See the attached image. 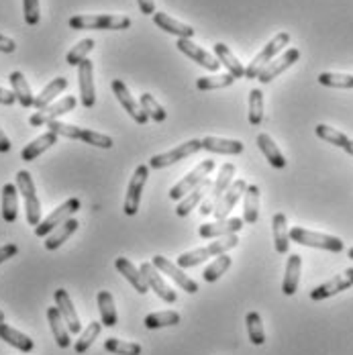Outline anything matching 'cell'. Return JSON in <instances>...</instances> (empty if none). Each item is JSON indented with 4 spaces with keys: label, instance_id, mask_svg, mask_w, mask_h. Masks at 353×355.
<instances>
[{
    "label": "cell",
    "instance_id": "27",
    "mask_svg": "<svg viewBox=\"0 0 353 355\" xmlns=\"http://www.w3.org/2000/svg\"><path fill=\"white\" fill-rule=\"evenodd\" d=\"M300 268H302V257L298 253H292L286 263V274H284L282 292L286 296H294L298 284H300Z\"/></svg>",
    "mask_w": 353,
    "mask_h": 355
},
{
    "label": "cell",
    "instance_id": "30",
    "mask_svg": "<svg viewBox=\"0 0 353 355\" xmlns=\"http://www.w3.org/2000/svg\"><path fill=\"white\" fill-rule=\"evenodd\" d=\"M212 49H214V55H216V60L221 62V66L227 68V73H231L235 80L246 78V68H243V64L233 55V51H231L225 43H214Z\"/></svg>",
    "mask_w": 353,
    "mask_h": 355
},
{
    "label": "cell",
    "instance_id": "57",
    "mask_svg": "<svg viewBox=\"0 0 353 355\" xmlns=\"http://www.w3.org/2000/svg\"><path fill=\"white\" fill-rule=\"evenodd\" d=\"M347 255H350V259H353V248L347 251Z\"/></svg>",
    "mask_w": 353,
    "mask_h": 355
},
{
    "label": "cell",
    "instance_id": "52",
    "mask_svg": "<svg viewBox=\"0 0 353 355\" xmlns=\"http://www.w3.org/2000/svg\"><path fill=\"white\" fill-rule=\"evenodd\" d=\"M19 253V248L15 245V243H6V245H2L0 248V263H4V261H8L10 257H15Z\"/></svg>",
    "mask_w": 353,
    "mask_h": 355
},
{
    "label": "cell",
    "instance_id": "17",
    "mask_svg": "<svg viewBox=\"0 0 353 355\" xmlns=\"http://www.w3.org/2000/svg\"><path fill=\"white\" fill-rule=\"evenodd\" d=\"M176 47L186 55V58L194 60V64H198V66L205 68V70L216 71L221 68V62H218L212 53L205 51L203 47H198L192 39H178Z\"/></svg>",
    "mask_w": 353,
    "mask_h": 355
},
{
    "label": "cell",
    "instance_id": "5",
    "mask_svg": "<svg viewBox=\"0 0 353 355\" xmlns=\"http://www.w3.org/2000/svg\"><path fill=\"white\" fill-rule=\"evenodd\" d=\"M15 184L25 200V214H27V223L31 227H37L41 223V202H39V196L35 192V184H33V178L27 170H21L17 178H15Z\"/></svg>",
    "mask_w": 353,
    "mask_h": 355
},
{
    "label": "cell",
    "instance_id": "13",
    "mask_svg": "<svg viewBox=\"0 0 353 355\" xmlns=\"http://www.w3.org/2000/svg\"><path fill=\"white\" fill-rule=\"evenodd\" d=\"M298 60H300V51H298L296 47H288L280 58L272 60L264 70L259 71V76H257L259 84H270L272 80H276V78H278L280 73H284L288 68H292Z\"/></svg>",
    "mask_w": 353,
    "mask_h": 355
},
{
    "label": "cell",
    "instance_id": "53",
    "mask_svg": "<svg viewBox=\"0 0 353 355\" xmlns=\"http://www.w3.org/2000/svg\"><path fill=\"white\" fill-rule=\"evenodd\" d=\"M15 103H19L17 96H15V92H12V90H6V88H0V105L10 107V105H15Z\"/></svg>",
    "mask_w": 353,
    "mask_h": 355
},
{
    "label": "cell",
    "instance_id": "22",
    "mask_svg": "<svg viewBox=\"0 0 353 355\" xmlns=\"http://www.w3.org/2000/svg\"><path fill=\"white\" fill-rule=\"evenodd\" d=\"M47 320H49V327H51V333H53V339H55L58 347L68 349L71 345V333L58 306H49L47 309Z\"/></svg>",
    "mask_w": 353,
    "mask_h": 355
},
{
    "label": "cell",
    "instance_id": "29",
    "mask_svg": "<svg viewBox=\"0 0 353 355\" xmlns=\"http://www.w3.org/2000/svg\"><path fill=\"white\" fill-rule=\"evenodd\" d=\"M78 227H80L78 218H74V216H71V218H68L64 225H60L55 231H51V233L45 237V243H43V245H45V249H47V251H55V249L62 248V245H64V243L70 239L71 235L78 231Z\"/></svg>",
    "mask_w": 353,
    "mask_h": 355
},
{
    "label": "cell",
    "instance_id": "1",
    "mask_svg": "<svg viewBox=\"0 0 353 355\" xmlns=\"http://www.w3.org/2000/svg\"><path fill=\"white\" fill-rule=\"evenodd\" d=\"M74 31H125L131 27V19L123 15H76L68 21Z\"/></svg>",
    "mask_w": 353,
    "mask_h": 355
},
{
    "label": "cell",
    "instance_id": "15",
    "mask_svg": "<svg viewBox=\"0 0 353 355\" xmlns=\"http://www.w3.org/2000/svg\"><path fill=\"white\" fill-rule=\"evenodd\" d=\"M162 274H166V276H170L174 282H176L184 292H188V294H196L198 292V284L190 278V276H186L184 272H182V268L180 266H174L168 257H164V255H155L153 257V261H151Z\"/></svg>",
    "mask_w": 353,
    "mask_h": 355
},
{
    "label": "cell",
    "instance_id": "34",
    "mask_svg": "<svg viewBox=\"0 0 353 355\" xmlns=\"http://www.w3.org/2000/svg\"><path fill=\"white\" fill-rule=\"evenodd\" d=\"M55 143H58V135L51 133V131H47V133H43L41 137L33 139V141L29 143V145L21 151V159H23V162H35L41 153H45V151H47L51 145H55Z\"/></svg>",
    "mask_w": 353,
    "mask_h": 355
},
{
    "label": "cell",
    "instance_id": "42",
    "mask_svg": "<svg viewBox=\"0 0 353 355\" xmlns=\"http://www.w3.org/2000/svg\"><path fill=\"white\" fill-rule=\"evenodd\" d=\"M318 84L329 86V88H343V90H352L353 76L352 73H337V71H322V73H318Z\"/></svg>",
    "mask_w": 353,
    "mask_h": 355
},
{
    "label": "cell",
    "instance_id": "43",
    "mask_svg": "<svg viewBox=\"0 0 353 355\" xmlns=\"http://www.w3.org/2000/svg\"><path fill=\"white\" fill-rule=\"evenodd\" d=\"M92 49H94V39L86 37V39L78 41V43L71 47L70 51H68L66 62H68L70 66H80L84 60H88V53H90Z\"/></svg>",
    "mask_w": 353,
    "mask_h": 355
},
{
    "label": "cell",
    "instance_id": "11",
    "mask_svg": "<svg viewBox=\"0 0 353 355\" xmlns=\"http://www.w3.org/2000/svg\"><path fill=\"white\" fill-rule=\"evenodd\" d=\"M76 105H78L76 96H64V98H60V101L51 103L49 107L41 108V110L33 112V114H31V119H29V125H31V127H43V125H49L51 121H58L62 114H66V112L74 110Z\"/></svg>",
    "mask_w": 353,
    "mask_h": 355
},
{
    "label": "cell",
    "instance_id": "39",
    "mask_svg": "<svg viewBox=\"0 0 353 355\" xmlns=\"http://www.w3.org/2000/svg\"><path fill=\"white\" fill-rule=\"evenodd\" d=\"M98 311H101V322L105 327H117L119 317H117V309H114V300H112V294L101 290L98 292Z\"/></svg>",
    "mask_w": 353,
    "mask_h": 355
},
{
    "label": "cell",
    "instance_id": "9",
    "mask_svg": "<svg viewBox=\"0 0 353 355\" xmlns=\"http://www.w3.org/2000/svg\"><path fill=\"white\" fill-rule=\"evenodd\" d=\"M149 178V166H137L133 178L129 180V188H127V196H125V207L123 211L127 216H133L139 211V205H141V194L143 188H145V182Z\"/></svg>",
    "mask_w": 353,
    "mask_h": 355
},
{
    "label": "cell",
    "instance_id": "45",
    "mask_svg": "<svg viewBox=\"0 0 353 355\" xmlns=\"http://www.w3.org/2000/svg\"><path fill=\"white\" fill-rule=\"evenodd\" d=\"M264 121V92L259 88H253L249 92V123L253 127H259Z\"/></svg>",
    "mask_w": 353,
    "mask_h": 355
},
{
    "label": "cell",
    "instance_id": "46",
    "mask_svg": "<svg viewBox=\"0 0 353 355\" xmlns=\"http://www.w3.org/2000/svg\"><path fill=\"white\" fill-rule=\"evenodd\" d=\"M180 315L176 311H164V313H151L145 317V327L147 329H162V327H174L180 322Z\"/></svg>",
    "mask_w": 353,
    "mask_h": 355
},
{
    "label": "cell",
    "instance_id": "54",
    "mask_svg": "<svg viewBox=\"0 0 353 355\" xmlns=\"http://www.w3.org/2000/svg\"><path fill=\"white\" fill-rule=\"evenodd\" d=\"M0 51L2 53H15L17 51V43L6 35H0Z\"/></svg>",
    "mask_w": 353,
    "mask_h": 355
},
{
    "label": "cell",
    "instance_id": "35",
    "mask_svg": "<svg viewBox=\"0 0 353 355\" xmlns=\"http://www.w3.org/2000/svg\"><path fill=\"white\" fill-rule=\"evenodd\" d=\"M203 149L212 153H223V155H239L243 153V143L237 139H221V137H205Z\"/></svg>",
    "mask_w": 353,
    "mask_h": 355
},
{
    "label": "cell",
    "instance_id": "12",
    "mask_svg": "<svg viewBox=\"0 0 353 355\" xmlns=\"http://www.w3.org/2000/svg\"><path fill=\"white\" fill-rule=\"evenodd\" d=\"M78 86H80V103L84 108L96 105V88H94V66L90 60H84L78 66Z\"/></svg>",
    "mask_w": 353,
    "mask_h": 355
},
{
    "label": "cell",
    "instance_id": "18",
    "mask_svg": "<svg viewBox=\"0 0 353 355\" xmlns=\"http://www.w3.org/2000/svg\"><path fill=\"white\" fill-rule=\"evenodd\" d=\"M246 190H248V184H246V180H233V184L229 186V190L221 196V200L216 202V207H214V218L216 220H221V218H227L229 213L233 211V207L241 200V196L246 194Z\"/></svg>",
    "mask_w": 353,
    "mask_h": 355
},
{
    "label": "cell",
    "instance_id": "48",
    "mask_svg": "<svg viewBox=\"0 0 353 355\" xmlns=\"http://www.w3.org/2000/svg\"><path fill=\"white\" fill-rule=\"evenodd\" d=\"M105 349L114 355H141V345L139 343H131V341H121V339H106Z\"/></svg>",
    "mask_w": 353,
    "mask_h": 355
},
{
    "label": "cell",
    "instance_id": "24",
    "mask_svg": "<svg viewBox=\"0 0 353 355\" xmlns=\"http://www.w3.org/2000/svg\"><path fill=\"white\" fill-rule=\"evenodd\" d=\"M153 23H155L162 31H166V33H170V35H176L178 39H192V37H194V27H190V25H186V23H180V21L172 19V17L166 15V12H155V15H153Z\"/></svg>",
    "mask_w": 353,
    "mask_h": 355
},
{
    "label": "cell",
    "instance_id": "10",
    "mask_svg": "<svg viewBox=\"0 0 353 355\" xmlns=\"http://www.w3.org/2000/svg\"><path fill=\"white\" fill-rule=\"evenodd\" d=\"M233 176H235V166L233 164H225L223 168H221V172H218V176H216V182L212 184L211 192H209V198L203 202V207H200V214H205V216H209V214L214 211V207H216V202L221 200V196L229 190V186L233 184Z\"/></svg>",
    "mask_w": 353,
    "mask_h": 355
},
{
    "label": "cell",
    "instance_id": "49",
    "mask_svg": "<svg viewBox=\"0 0 353 355\" xmlns=\"http://www.w3.org/2000/svg\"><path fill=\"white\" fill-rule=\"evenodd\" d=\"M235 82V78L231 73H221V76H209V78H198L196 80V88L207 92V90H218V88H227Z\"/></svg>",
    "mask_w": 353,
    "mask_h": 355
},
{
    "label": "cell",
    "instance_id": "14",
    "mask_svg": "<svg viewBox=\"0 0 353 355\" xmlns=\"http://www.w3.org/2000/svg\"><path fill=\"white\" fill-rule=\"evenodd\" d=\"M139 270H141L143 278H145L147 286H149L164 302H168V304H174V302H176L178 294L170 288V286L164 282V278L160 276V270H157L151 261H143Z\"/></svg>",
    "mask_w": 353,
    "mask_h": 355
},
{
    "label": "cell",
    "instance_id": "7",
    "mask_svg": "<svg viewBox=\"0 0 353 355\" xmlns=\"http://www.w3.org/2000/svg\"><path fill=\"white\" fill-rule=\"evenodd\" d=\"M200 149H203V139H190V141L182 143V145H178V147L166 151V153L153 155V157L149 159V168H153V170L168 168V166H172V164H176V162H182V159H186V157L198 153Z\"/></svg>",
    "mask_w": 353,
    "mask_h": 355
},
{
    "label": "cell",
    "instance_id": "38",
    "mask_svg": "<svg viewBox=\"0 0 353 355\" xmlns=\"http://www.w3.org/2000/svg\"><path fill=\"white\" fill-rule=\"evenodd\" d=\"M243 220L248 225H255L259 220V186L251 184L246 190L243 198Z\"/></svg>",
    "mask_w": 353,
    "mask_h": 355
},
{
    "label": "cell",
    "instance_id": "19",
    "mask_svg": "<svg viewBox=\"0 0 353 355\" xmlns=\"http://www.w3.org/2000/svg\"><path fill=\"white\" fill-rule=\"evenodd\" d=\"M352 286L353 268H350V270H345V272L333 276L329 282L317 286V288L311 292V300H325V298H331V296H335V294H339V292H343V290H347V288H352Z\"/></svg>",
    "mask_w": 353,
    "mask_h": 355
},
{
    "label": "cell",
    "instance_id": "51",
    "mask_svg": "<svg viewBox=\"0 0 353 355\" xmlns=\"http://www.w3.org/2000/svg\"><path fill=\"white\" fill-rule=\"evenodd\" d=\"M23 15H25L27 25H31V27L39 25V19H41L39 0H23Z\"/></svg>",
    "mask_w": 353,
    "mask_h": 355
},
{
    "label": "cell",
    "instance_id": "36",
    "mask_svg": "<svg viewBox=\"0 0 353 355\" xmlns=\"http://www.w3.org/2000/svg\"><path fill=\"white\" fill-rule=\"evenodd\" d=\"M272 229H274V248L278 253H288L290 249V229H288V218L286 214L278 213L272 218Z\"/></svg>",
    "mask_w": 353,
    "mask_h": 355
},
{
    "label": "cell",
    "instance_id": "37",
    "mask_svg": "<svg viewBox=\"0 0 353 355\" xmlns=\"http://www.w3.org/2000/svg\"><path fill=\"white\" fill-rule=\"evenodd\" d=\"M68 88V80L66 78H55V80H51L43 90H41V94L35 96V108L37 110H41V108L49 107L51 103H55V98L64 92Z\"/></svg>",
    "mask_w": 353,
    "mask_h": 355
},
{
    "label": "cell",
    "instance_id": "28",
    "mask_svg": "<svg viewBox=\"0 0 353 355\" xmlns=\"http://www.w3.org/2000/svg\"><path fill=\"white\" fill-rule=\"evenodd\" d=\"M255 141H257L259 151L264 153V157L270 162V166H272V168H276V170H282V168H286V157H284V153L280 151V147L276 145V141H274L268 133H259Z\"/></svg>",
    "mask_w": 353,
    "mask_h": 355
},
{
    "label": "cell",
    "instance_id": "8",
    "mask_svg": "<svg viewBox=\"0 0 353 355\" xmlns=\"http://www.w3.org/2000/svg\"><path fill=\"white\" fill-rule=\"evenodd\" d=\"M80 211V200L78 198H68L64 205H60L53 213L49 214L47 218H43L35 227L37 237H47L51 231H55L60 225H64L68 218H71L74 214Z\"/></svg>",
    "mask_w": 353,
    "mask_h": 355
},
{
    "label": "cell",
    "instance_id": "2",
    "mask_svg": "<svg viewBox=\"0 0 353 355\" xmlns=\"http://www.w3.org/2000/svg\"><path fill=\"white\" fill-rule=\"evenodd\" d=\"M237 245H239V237H237V235L221 237L218 241H214V243L207 245V248H200V249H194V251H188V253H182V255L178 257V266H180L182 270H186V268H194V266L203 263L205 259L214 257V255H223V253H227L229 249L237 248Z\"/></svg>",
    "mask_w": 353,
    "mask_h": 355
},
{
    "label": "cell",
    "instance_id": "55",
    "mask_svg": "<svg viewBox=\"0 0 353 355\" xmlns=\"http://www.w3.org/2000/svg\"><path fill=\"white\" fill-rule=\"evenodd\" d=\"M139 10L143 15H155V2L153 0H137Z\"/></svg>",
    "mask_w": 353,
    "mask_h": 355
},
{
    "label": "cell",
    "instance_id": "3",
    "mask_svg": "<svg viewBox=\"0 0 353 355\" xmlns=\"http://www.w3.org/2000/svg\"><path fill=\"white\" fill-rule=\"evenodd\" d=\"M290 241H294L298 245H304V248L325 249V251H333V253H341L345 249V243L339 237L317 233V231H309L304 227H292L290 229Z\"/></svg>",
    "mask_w": 353,
    "mask_h": 355
},
{
    "label": "cell",
    "instance_id": "20",
    "mask_svg": "<svg viewBox=\"0 0 353 355\" xmlns=\"http://www.w3.org/2000/svg\"><path fill=\"white\" fill-rule=\"evenodd\" d=\"M243 218H221L214 223L200 225L198 235L203 239H214V237H229V235H237L243 229Z\"/></svg>",
    "mask_w": 353,
    "mask_h": 355
},
{
    "label": "cell",
    "instance_id": "58",
    "mask_svg": "<svg viewBox=\"0 0 353 355\" xmlns=\"http://www.w3.org/2000/svg\"><path fill=\"white\" fill-rule=\"evenodd\" d=\"M2 320H4V313L0 311V322H2Z\"/></svg>",
    "mask_w": 353,
    "mask_h": 355
},
{
    "label": "cell",
    "instance_id": "21",
    "mask_svg": "<svg viewBox=\"0 0 353 355\" xmlns=\"http://www.w3.org/2000/svg\"><path fill=\"white\" fill-rule=\"evenodd\" d=\"M53 298H55V304H58V309H60L62 317L66 320V324H68L71 335H80V333H82V324H80L78 313H76V309H74V304H71L70 294H68L64 288H58V290L53 292Z\"/></svg>",
    "mask_w": 353,
    "mask_h": 355
},
{
    "label": "cell",
    "instance_id": "4",
    "mask_svg": "<svg viewBox=\"0 0 353 355\" xmlns=\"http://www.w3.org/2000/svg\"><path fill=\"white\" fill-rule=\"evenodd\" d=\"M288 43H290V33H286V31L278 33L276 37H272V39L266 43V47L251 60V64L246 68V78H248V80H257L259 71L264 70V68L282 51L284 47H288Z\"/></svg>",
    "mask_w": 353,
    "mask_h": 355
},
{
    "label": "cell",
    "instance_id": "6",
    "mask_svg": "<svg viewBox=\"0 0 353 355\" xmlns=\"http://www.w3.org/2000/svg\"><path fill=\"white\" fill-rule=\"evenodd\" d=\"M212 170H214V162H212V159L200 162L188 176L182 178L176 186H172L170 198H172V200H182V198H184L186 194H190L196 186H200V184L209 178V174H211Z\"/></svg>",
    "mask_w": 353,
    "mask_h": 355
},
{
    "label": "cell",
    "instance_id": "40",
    "mask_svg": "<svg viewBox=\"0 0 353 355\" xmlns=\"http://www.w3.org/2000/svg\"><path fill=\"white\" fill-rule=\"evenodd\" d=\"M103 322H98V320H92L82 333H80V337H78V341L74 343V349H76V354H86L88 349H90V345L96 341V337L101 335V331H103Z\"/></svg>",
    "mask_w": 353,
    "mask_h": 355
},
{
    "label": "cell",
    "instance_id": "31",
    "mask_svg": "<svg viewBox=\"0 0 353 355\" xmlns=\"http://www.w3.org/2000/svg\"><path fill=\"white\" fill-rule=\"evenodd\" d=\"M19 188L17 184L8 182L2 186V218L6 223H15L19 214Z\"/></svg>",
    "mask_w": 353,
    "mask_h": 355
},
{
    "label": "cell",
    "instance_id": "44",
    "mask_svg": "<svg viewBox=\"0 0 353 355\" xmlns=\"http://www.w3.org/2000/svg\"><path fill=\"white\" fill-rule=\"evenodd\" d=\"M246 324H248L249 341H251L253 345H264V343H266V333H264V322H261L259 313H255V311L248 313Z\"/></svg>",
    "mask_w": 353,
    "mask_h": 355
},
{
    "label": "cell",
    "instance_id": "32",
    "mask_svg": "<svg viewBox=\"0 0 353 355\" xmlns=\"http://www.w3.org/2000/svg\"><path fill=\"white\" fill-rule=\"evenodd\" d=\"M211 180L207 178L200 186H196L190 194H186L182 200H178V207H176V214L178 216H188V214L194 211V207L205 198V194H209L211 192Z\"/></svg>",
    "mask_w": 353,
    "mask_h": 355
},
{
    "label": "cell",
    "instance_id": "23",
    "mask_svg": "<svg viewBox=\"0 0 353 355\" xmlns=\"http://www.w3.org/2000/svg\"><path fill=\"white\" fill-rule=\"evenodd\" d=\"M0 339H2L4 343H8L10 347L23 352V354H29V352H33V347H35V343H33V339H31L29 335H25V333L12 329V327L6 324L4 320L0 322Z\"/></svg>",
    "mask_w": 353,
    "mask_h": 355
},
{
    "label": "cell",
    "instance_id": "47",
    "mask_svg": "<svg viewBox=\"0 0 353 355\" xmlns=\"http://www.w3.org/2000/svg\"><path fill=\"white\" fill-rule=\"evenodd\" d=\"M231 263H233V259L227 255V253H223V255H218L214 261H212L211 266L203 272V278H205V282H216L229 268H231Z\"/></svg>",
    "mask_w": 353,
    "mask_h": 355
},
{
    "label": "cell",
    "instance_id": "56",
    "mask_svg": "<svg viewBox=\"0 0 353 355\" xmlns=\"http://www.w3.org/2000/svg\"><path fill=\"white\" fill-rule=\"evenodd\" d=\"M12 149V145H10V139L2 133V129H0V153H8Z\"/></svg>",
    "mask_w": 353,
    "mask_h": 355
},
{
    "label": "cell",
    "instance_id": "50",
    "mask_svg": "<svg viewBox=\"0 0 353 355\" xmlns=\"http://www.w3.org/2000/svg\"><path fill=\"white\" fill-rule=\"evenodd\" d=\"M139 105L141 108L147 112V116L149 119H153V121H157V123H162V121H166V116H168V112L164 110V107L153 98V94H149V92H143L141 98H139Z\"/></svg>",
    "mask_w": 353,
    "mask_h": 355
},
{
    "label": "cell",
    "instance_id": "26",
    "mask_svg": "<svg viewBox=\"0 0 353 355\" xmlns=\"http://www.w3.org/2000/svg\"><path fill=\"white\" fill-rule=\"evenodd\" d=\"M8 82H10L12 92H15V96H17V101H19V105H21V107H25V108L35 107V96H33L31 86H29V82H27V78H25V73H23V71H10Z\"/></svg>",
    "mask_w": 353,
    "mask_h": 355
},
{
    "label": "cell",
    "instance_id": "41",
    "mask_svg": "<svg viewBox=\"0 0 353 355\" xmlns=\"http://www.w3.org/2000/svg\"><path fill=\"white\" fill-rule=\"evenodd\" d=\"M74 139H80L86 145H92V147H98V149H110L112 147V137L103 135V133H96L92 129H80L76 127V137Z\"/></svg>",
    "mask_w": 353,
    "mask_h": 355
},
{
    "label": "cell",
    "instance_id": "16",
    "mask_svg": "<svg viewBox=\"0 0 353 355\" xmlns=\"http://www.w3.org/2000/svg\"><path fill=\"white\" fill-rule=\"evenodd\" d=\"M112 92H114L117 101L121 103V107L131 114V119H133L137 125H145V123L149 121L147 112H145L141 108V105L131 96V92H129V88L125 86L123 80H112Z\"/></svg>",
    "mask_w": 353,
    "mask_h": 355
},
{
    "label": "cell",
    "instance_id": "33",
    "mask_svg": "<svg viewBox=\"0 0 353 355\" xmlns=\"http://www.w3.org/2000/svg\"><path fill=\"white\" fill-rule=\"evenodd\" d=\"M317 137L318 139H322V141L331 143V145H335V147H339V149H343L345 153H350L353 157V139H350L345 133H341V131H337V129H333V127H329V125H317Z\"/></svg>",
    "mask_w": 353,
    "mask_h": 355
},
{
    "label": "cell",
    "instance_id": "25",
    "mask_svg": "<svg viewBox=\"0 0 353 355\" xmlns=\"http://www.w3.org/2000/svg\"><path fill=\"white\" fill-rule=\"evenodd\" d=\"M114 268L125 276V280L133 286L139 294H147V292H149V286H147L145 278H143L141 270L135 268L127 257H117V259H114Z\"/></svg>",
    "mask_w": 353,
    "mask_h": 355
}]
</instances>
